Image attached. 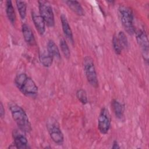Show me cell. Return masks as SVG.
Returning <instances> with one entry per match:
<instances>
[{"label":"cell","instance_id":"cell-6","mask_svg":"<svg viewBox=\"0 0 149 149\" xmlns=\"http://www.w3.org/2000/svg\"><path fill=\"white\" fill-rule=\"evenodd\" d=\"M38 3L39 14L48 27H54L55 26V17L51 4L46 1H38Z\"/></svg>","mask_w":149,"mask_h":149},{"label":"cell","instance_id":"cell-7","mask_svg":"<svg viewBox=\"0 0 149 149\" xmlns=\"http://www.w3.org/2000/svg\"><path fill=\"white\" fill-rule=\"evenodd\" d=\"M111 125V119L109 112L107 108L103 107L100 112L98 118V129L102 134L108 133Z\"/></svg>","mask_w":149,"mask_h":149},{"label":"cell","instance_id":"cell-10","mask_svg":"<svg viewBox=\"0 0 149 149\" xmlns=\"http://www.w3.org/2000/svg\"><path fill=\"white\" fill-rule=\"evenodd\" d=\"M31 19L36 30L40 36H43L45 32L46 23L40 14L34 11L31 12Z\"/></svg>","mask_w":149,"mask_h":149},{"label":"cell","instance_id":"cell-1","mask_svg":"<svg viewBox=\"0 0 149 149\" xmlns=\"http://www.w3.org/2000/svg\"><path fill=\"white\" fill-rule=\"evenodd\" d=\"M14 84L17 88L26 97L36 98L38 94V88L34 81L27 74L20 73L14 79Z\"/></svg>","mask_w":149,"mask_h":149},{"label":"cell","instance_id":"cell-23","mask_svg":"<svg viewBox=\"0 0 149 149\" xmlns=\"http://www.w3.org/2000/svg\"><path fill=\"white\" fill-rule=\"evenodd\" d=\"M5 109L3 108L2 103L1 102V104H0V115H1V118H3L5 116Z\"/></svg>","mask_w":149,"mask_h":149},{"label":"cell","instance_id":"cell-18","mask_svg":"<svg viewBox=\"0 0 149 149\" xmlns=\"http://www.w3.org/2000/svg\"><path fill=\"white\" fill-rule=\"evenodd\" d=\"M16 5L19 12V16L20 18L23 20L25 19L26 16V12H27V4L24 1H16Z\"/></svg>","mask_w":149,"mask_h":149},{"label":"cell","instance_id":"cell-3","mask_svg":"<svg viewBox=\"0 0 149 149\" xmlns=\"http://www.w3.org/2000/svg\"><path fill=\"white\" fill-rule=\"evenodd\" d=\"M118 13L122 24L125 31L129 35L135 33L134 17L131 9L125 5H120L118 8Z\"/></svg>","mask_w":149,"mask_h":149},{"label":"cell","instance_id":"cell-2","mask_svg":"<svg viewBox=\"0 0 149 149\" xmlns=\"http://www.w3.org/2000/svg\"><path fill=\"white\" fill-rule=\"evenodd\" d=\"M8 107L12 118L18 126L19 129L24 133L31 132L32 130L31 123L24 109L13 102H9Z\"/></svg>","mask_w":149,"mask_h":149},{"label":"cell","instance_id":"cell-13","mask_svg":"<svg viewBox=\"0 0 149 149\" xmlns=\"http://www.w3.org/2000/svg\"><path fill=\"white\" fill-rule=\"evenodd\" d=\"M111 107L116 118L119 120H122L124 118V105L117 100L113 99L111 102Z\"/></svg>","mask_w":149,"mask_h":149},{"label":"cell","instance_id":"cell-4","mask_svg":"<svg viewBox=\"0 0 149 149\" xmlns=\"http://www.w3.org/2000/svg\"><path fill=\"white\" fill-rule=\"evenodd\" d=\"M83 66L88 82L92 87L97 88L98 87V80L94 62L92 58L90 56H86L83 58Z\"/></svg>","mask_w":149,"mask_h":149},{"label":"cell","instance_id":"cell-22","mask_svg":"<svg viewBox=\"0 0 149 149\" xmlns=\"http://www.w3.org/2000/svg\"><path fill=\"white\" fill-rule=\"evenodd\" d=\"M112 43L113 49L115 54H117V55H120L122 52V51L123 48H122L120 42H119L117 36L116 34H114L113 36L112 40Z\"/></svg>","mask_w":149,"mask_h":149},{"label":"cell","instance_id":"cell-19","mask_svg":"<svg viewBox=\"0 0 149 149\" xmlns=\"http://www.w3.org/2000/svg\"><path fill=\"white\" fill-rule=\"evenodd\" d=\"M59 47L64 56L66 59H69L70 57V49L65 40L63 38H61L59 40Z\"/></svg>","mask_w":149,"mask_h":149},{"label":"cell","instance_id":"cell-14","mask_svg":"<svg viewBox=\"0 0 149 149\" xmlns=\"http://www.w3.org/2000/svg\"><path fill=\"white\" fill-rule=\"evenodd\" d=\"M47 48V51L54 59L57 61H59L61 59V53L59 48L52 40H49L48 41Z\"/></svg>","mask_w":149,"mask_h":149},{"label":"cell","instance_id":"cell-16","mask_svg":"<svg viewBox=\"0 0 149 149\" xmlns=\"http://www.w3.org/2000/svg\"><path fill=\"white\" fill-rule=\"evenodd\" d=\"M5 11L9 21L12 24H15L16 20V16L12 2L10 0L5 2Z\"/></svg>","mask_w":149,"mask_h":149},{"label":"cell","instance_id":"cell-5","mask_svg":"<svg viewBox=\"0 0 149 149\" xmlns=\"http://www.w3.org/2000/svg\"><path fill=\"white\" fill-rule=\"evenodd\" d=\"M46 127L52 140L58 145H62L64 141V136L57 120L52 118H49Z\"/></svg>","mask_w":149,"mask_h":149},{"label":"cell","instance_id":"cell-15","mask_svg":"<svg viewBox=\"0 0 149 149\" xmlns=\"http://www.w3.org/2000/svg\"><path fill=\"white\" fill-rule=\"evenodd\" d=\"M65 2L69 8L79 16H84V10L80 3L77 1H65Z\"/></svg>","mask_w":149,"mask_h":149},{"label":"cell","instance_id":"cell-21","mask_svg":"<svg viewBox=\"0 0 149 149\" xmlns=\"http://www.w3.org/2000/svg\"><path fill=\"white\" fill-rule=\"evenodd\" d=\"M76 97L82 104L85 105L88 103L87 93L82 88H80L77 90L76 91Z\"/></svg>","mask_w":149,"mask_h":149},{"label":"cell","instance_id":"cell-11","mask_svg":"<svg viewBox=\"0 0 149 149\" xmlns=\"http://www.w3.org/2000/svg\"><path fill=\"white\" fill-rule=\"evenodd\" d=\"M60 19L61 22V25L63 32L66 38L72 43L74 42V38L72 33V30L69 25V22L67 19L66 16L64 14H62L60 16Z\"/></svg>","mask_w":149,"mask_h":149},{"label":"cell","instance_id":"cell-24","mask_svg":"<svg viewBox=\"0 0 149 149\" xmlns=\"http://www.w3.org/2000/svg\"><path fill=\"white\" fill-rule=\"evenodd\" d=\"M112 148L113 149H118V148H120V146L118 144V142L116 141V140H115L113 141V144H112Z\"/></svg>","mask_w":149,"mask_h":149},{"label":"cell","instance_id":"cell-8","mask_svg":"<svg viewBox=\"0 0 149 149\" xmlns=\"http://www.w3.org/2000/svg\"><path fill=\"white\" fill-rule=\"evenodd\" d=\"M137 42L141 49L143 58L147 63L148 61V40L146 31L143 30H138L135 31Z\"/></svg>","mask_w":149,"mask_h":149},{"label":"cell","instance_id":"cell-9","mask_svg":"<svg viewBox=\"0 0 149 149\" xmlns=\"http://www.w3.org/2000/svg\"><path fill=\"white\" fill-rule=\"evenodd\" d=\"M24 132L20 129L13 130L12 132V137L13 139V144L15 148L18 149H27L30 148L28 140Z\"/></svg>","mask_w":149,"mask_h":149},{"label":"cell","instance_id":"cell-17","mask_svg":"<svg viewBox=\"0 0 149 149\" xmlns=\"http://www.w3.org/2000/svg\"><path fill=\"white\" fill-rule=\"evenodd\" d=\"M39 58H40V61L41 65L44 67L49 68L52 65L53 63L54 58L48 53L47 50L42 51L40 54Z\"/></svg>","mask_w":149,"mask_h":149},{"label":"cell","instance_id":"cell-12","mask_svg":"<svg viewBox=\"0 0 149 149\" xmlns=\"http://www.w3.org/2000/svg\"><path fill=\"white\" fill-rule=\"evenodd\" d=\"M22 32L26 43L30 45H34L36 43L34 33L29 25L23 23L22 26Z\"/></svg>","mask_w":149,"mask_h":149},{"label":"cell","instance_id":"cell-20","mask_svg":"<svg viewBox=\"0 0 149 149\" xmlns=\"http://www.w3.org/2000/svg\"><path fill=\"white\" fill-rule=\"evenodd\" d=\"M117 37L123 49H126L128 48L129 47L128 40L126 36V34L123 31H120L117 35Z\"/></svg>","mask_w":149,"mask_h":149}]
</instances>
